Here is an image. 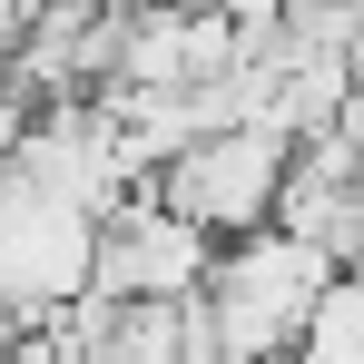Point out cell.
Masks as SVG:
<instances>
[{"label":"cell","instance_id":"cell-2","mask_svg":"<svg viewBox=\"0 0 364 364\" xmlns=\"http://www.w3.org/2000/svg\"><path fill=\"white\" fill-rule=\"evenodd\" d=\"M286 168H296V148H276V138H256V128H217V138H197L187 158H168L148 197L187 217V227H207L217 246L237 237H266L276 227V197H286Z\"/></svg>","mask_w":364,"mask_h":364},{"label":"cell","instance_id":"cell-3","mask_svg":"<svg viewBox=\"0 0 364 364\" xmlns=\"http://www.w3.org/2000/svg\"><path fill=\"white\" fill-rule=\"evenodd\" d=\"M207 276H217V237L168 217L148 187L119 217H99V276H89V296H109V305H197Z\"/></svg>","mask_w":364,"mask_h":364},{"label":"cell","instance_id":"cell-1","mask_svg":"<svg viewBox=\"0 0 364 364\" xmlns=\"http://www.w3.org/2000/svg\"><path fill=\"white\" fill-rule=\"evenodd\" d=\"M325 286H335V266L305 237H286V227L217 246V276H207L217 364H296V335H305V315H315Z\"/></svg>","mask_w":364,"mask_h":364},{"label":"cell","instance_id":"cell-4","mask_svg":"<svg viewBox=\"0 0 364 364\" xmlns=\"http://www.w3.org/2000/svg\"><path fill=\"white\" fill-rule=\"evenodd\" d=\"M30 10H40V0H0V60L20 50V30H30Z\"/></svg>","mask_w":364,"mask_h":364}]
</instances>
